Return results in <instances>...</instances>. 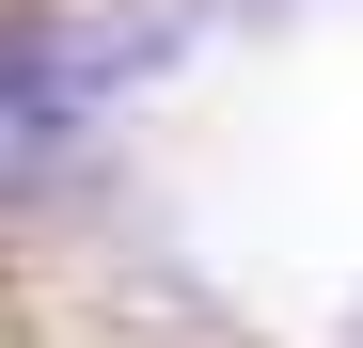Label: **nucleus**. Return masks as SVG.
Masks as SVG:
<instances>
[{"instance_id": "obj_1", "label": "nucleus", "mask_w": 363, "mask_h": 348, "mask_svg": "<svg viewBox=\"0 0 363 348\" xmlns=\"http://www.w3.org/2000/svg\"><path fill=\"white\" fill-rule=\"evenodd\" d=\"M190 16H0V158H48L79 143L127 80H158Z\"/></svg>"}, {"instance_id": "obj_2", "label": "nucleus", "mask_w": 363, "mask_h": 348, "mask_svg": "<svg viewBox=\"0 0 363 348\" xmlns=\"http://www.w3.org/2000/svg\"><path fill=\"white\" fill-rule=\"evenodd\" d=\"M253 16H300V0H253Z\"/></svg>"}]
</instances>
